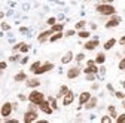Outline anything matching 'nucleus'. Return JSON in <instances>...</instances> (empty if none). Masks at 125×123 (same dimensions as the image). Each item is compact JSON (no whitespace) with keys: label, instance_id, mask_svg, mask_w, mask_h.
<instances>
[{"label":"nucleus","instance_id":"f257e3e1","mask_svg":"<svg viewBox=\"0 0 125 123\" xmlns=\"http://www.w3.org/2000/svg\"><path fill=\"white\" fill-rule=\"evenodd\" d=\"M28 99H30V102H31V104L39 105L42 101H45V97H43V94H42V92L33 90V92H31V94L28 95Z\"/></svg>","mask_w":125,"mask_h":123},{"label":"nucleus","instance_id":"f03ea898","mask_svg":"<svg viewBox=\"0 0 125 123\" xmlns=\"http://www.w3.org/2000/svg\"><path fill=\"white\" fill-rule=\"evenodd\" d=\"M97 10L101 15H113L115 13V8L112 5H98L97 6Z\"/></svg>","mask_w":125,"mask_h":123},{"label":"nucleus","instance_id":"7ed1b4c3","mask_svg":"<svg viewBox=\"0 0 125 123\" xmlns=\"http://www.w3.org/2000/svg\"><path fill=\"white\" fill-rule=\"evenodd\" d=\"M36 119H37V113L33 111V110H30V111H27L24 114V122L25 123H31V122H34Z\"/></svg>","mask_w":125,"mask_h":123},{"label":"nucleus","instance_id":"20e7f679","mask_svg":"<svg viewBox=\"0 0 125 123\" xmlns=\"http://www.w3.org/2000/svg\"><path fill=\"white\" fill-rule=\"evenodd\" d=\"M98 70H97V67H95V62L94 61H88V67L85 68V73L86 74H95Z\"/></svg>","mask_w":125,"mask_h":123},{"label":"nucleus","instance_id":"39448f33","mask_svg":"<svg viewBox=\"0 0 125 123\" xmlns=\"http://www.w3.org/2000/svg\"><path fill=\"white\" fill-rule=\"evenodd\" d=\"M10 113H12V104H10V102L3 104V107H2V116H3V117H8Z\"/></svg>","mask_w":125,"mask_h":123},{"label":"nucleus","instance_id":"423d86ee","mask_svg":"<svg viewBox=\"0 0 125 123\" xmlns=\"http://www.w3.org/2000/svg\"><path fill=\"white\" fill-rule=\"evenodd\" d=\"M39 107H40V110H42L43 113H46V114H51V113H52V108H51V105L48 104V101H42V102L39 104Z\"/></svg>","mask_w":125,"mask_h":123},{"label":"nucleus","instance_id":"0eeeda50","mask_svg":"<svg viewBox=\"0 0 125 123\" xmlns=\"http://www.w3.org/2000/svg\"><path fill=\"white\" fill-rule=\"evenodd\" d=\"M52 67H54V65L48 62V64H45V65H40V67H39V68H37V70H36L34 73H36V74H43V73H46V71L52 70Z\"/></svg>","mask_w":125,"mask_h":123},{"label":"nucleus","instance_id":"6e6552de","mask_svg":"<svg viewBox=\"0 0 125 123\" xmlns=\"http://www.w3.org/2000/svg\"><path fill=\"white\" fill-rule=\"evenodd\" d=\"M79 73H81V70L77 68V67L70 68V70L67 71V77H69V79H74V77H77V76H79Z\"/></svg>","mask_w":125,"mask_h":123},{"label":"nucleus","instance_id":"1a4fd4ad","mask_svg":"<svg viewBox=\"0 0 125 123\" xmlns=\"http://www.w3.org/2000/svg\"><path fill=\"white\" fill-rule=\"evenodd\" d=\"M97 46H98V40H91V42H86L85 43V49L92 51V49H95Z\"/></svg>","mask_w":125,"mask_h":123},{"label":"nucleus","instance_id":"9d476101","mask_svg":"<svg viewBox=\"0 0 125 123\" xmlns=\"http://www.w3.org/2000/svg\"><path fill=\"white\" fill-rule=\"evenodd\" d=\"M72 102H73V94L69 90L67 94L64 95V101H62V104H64V105H69V104H72Z\"/></svg>","mask_w":125,"mask_h":123},{"label":"nucleus","instance_id":"9b49d317","mask_svg":"<svg viewBox=\"0 0 125 123\" xmlns=\"http://www.w3.org/2000/svg\"><path fill=\"white\" fill-rule=\"evenodd\" d=\"M89 98H91V94H89V92H82L81 97H79V102H81V104H85Z\"/></svg>","mask_w":125,"mask_h":123},{"label":"nucleus","instance_id":"f8f14e48","mask_svg":"<svg viewBox=\"0 0 125 123\" xmlns=\"http://www.w3.org/2000/svg\"><path fill=\"white\" fill-rule=\"evenodd\" d=\"M95 104H97V99L95 98H89L86 102H85V107L88 110H91V108H94V107H95Z\"/></svg>","mask_w":125,"mask_h":123},{"label":"nucleus","instance_id":"ddd939ff","mask_svg":"<svg viewBox=\"0 0 125 123\" xmlns=\"http://www.w3.org/2000/svg\"><path fill=\"white\" fill-rule=\"evenodd\" d=\"M115 43H116V40H115V39H110V40H107V42L104 43V49H106V51L112 49L113 46H115Z\"/></svg>","mask_w":125,"mask_h":123},{"label":"nucleus","instance_id":"4468645a","mask_svg":"<svg viewBox=\"0 0 125 123\" xmlns=\"http://www.w3.org/2000/svg\"><path fill=\"white\" fill-rule=\"evenodd\" d=\"M72 58H73V53H72V52H67L64 56H62L61 62H62V64H67V62H70V61H72Z\"/></svg>","mask_w":125,"mask_h":123},{"label":"nucleus","instance_id":"2eb2a0df","mask_svg":"<svg viewBox=\"0 0 125 123\" xmlns=\"http://www.w3.org/2000/svg\"><path fill=\"white\" fill-rule=\"evenodd\" d=\"M118 24H119V18H112L110 21L106 24V27H107V28H112V27H116Z\"/></svg>","mask_w":125,"mask_h":123},{"label":"nucleus","instance_id":"dca6fc26","mask_svg":"<svg viewBox=\"0 0 125 123\" xmlns=\"http://www.w3.org/2000/svg\"><path fill=\"white\" fill-rule=\"evenodd\" d=\"M104 61H106L104 53H98V55H97V58H95V62H97V64H103Z\"/></svg>","mask_w":125,"mask_h":123},{"label":"nucleus","instance_id":"f3484780","mask_svg":"<svg viewBox=\"0 0 125 123\" xmlns=\"http://www.w3.org/2000/svg\"><path fill=\"white\" fill-rule=\"evenodd\" d=\"M51 33H52V30H51V31H45V33H42V34L39 36V42H45V40H46V37H48Z\"/></svg>","mask_w":125,"mask_h":123},{"label":"nucleus","instance_id":"a211bd4d","mask_svg":"<svg viewBox=\"0 0 125 123\" xmlns=\"http://www.w3.org/2000/svg\"><path fill=\"white\" fill-rule=\"evenodd\" d=\"M27 86H28V88H36V86H39V80H36V79L28 80V82H27Z\"/></svg>","mask_w":125,"mask_h":123},{"label":"nucleus","instance_id":"6ab92c4d","mask_svg":"<svg viewBox=\"0 0 125 123\" xmlns=\"http://www.w3.org/2000/svg\"><path fill=\"white\" fill-rule=\"evenodd\" d=\"M52 33H58V31H61V30H62V25L61 24H55V25H52Z\"/></svg>","mask_w":125,"mask_h":123},{"label":"nucleus","instance_id":"aec40b11","mask_svg":"<svg viewBox=\"0 0 125 123\" xmlns=\"http://www.w3.org/2000/svg\"><path fill=\"white\" fill-rule=\"evenodd\" d=\"M61 37H62V34H61V31H58V33H55V34H54L49 40H51V42H57V40H60Z\"/></svg>","mask_w":125,"mask_h":123},{"label":"nucleus","instance_id":"412c9836","mask_svg":"<svg viewBox=\"0 0 125 123\" xmlns=\"http://www.w3.org/2000/svg\"><path fill=\"white\" fill-rule=\"evenodd\" d=\"M15 80H17V82L25 80V74H24V73H20V74H17V76H15Z\"/></svg>","mask_w":125,"mask_h":123},{"label":"nucleus","instance_id":"4be33fe9","mask_svg":"<svg viewBox=\"0 0 125 123\" xmlns=\"http://www.w3.org/2000/svg\"><path fill=\"white\" fill-rule=\"evenodd\" d=\"M67 92H69L67 86H61V90H60V94H58V97H62V95H66Z\"/></svg>","mask_w":125,"mask_h":123},{"label":"nucleus","instance_id":"5701e85b","mask_svg":"<svg viewBox=\"0 0 125 123\" xmlns=\"http://www.w3.org/2000/svg\"><path fill=\"white\" fill-rule=\"evenodd\" d=\"M39 67H40V62H39V61H36V62H34L33 65H31V67H30V70H31V71H33V73H34V71H36V70H37Z\"/></svg>","mask_w":125,"mask_h":123},{"label":"nucleus","instance_id":"b1692460","mask_svg":"<svg viewBox=\"0 0 125 123\" xmlns=\"http://www.w3.org/2000/svg\"><path fill=\"white\" fill-rule=\"evenodd\" d=\"M109 111H110V116H112V117H116V110H115V107H113V105L109 107Z\"/></svg>","mask_w":125,"mask_h":123},{"label":"nucleus","instance_id":"393cba45","mask_svg":"<svg viewBox=\"0 0 125 123\" xmlns=\"http://www.w3.org/2000/svg\"><path fill=\"white\" fill-rule=\"evenodd\" d=\"M79 37L86 39V37H89V33H88V31H81V33H79Z\"/></svg>","mask_w":125,"mask_h":123},{"label":"nucleus","instance_id":"a878e982","mask_svg":"<svg viewBox=\"0 0 125 123\" xmlns=\"http://www.w3.org/2000/svg\"><path fill=\"white\" fill-rule=\"evenodd\" d=\"M116 122H118V123H122V122H125V114H121L119 117H116Z\"/></svg>","mask_w":125,"mask_h":123},{"label":"nucleus","instance_id":"bb28decb","mask_svg":"<svg viewBox=\"0 0 125 123\" xmlns=\"http://www.w3.org/2000/svg\"><path fill=\"white\" fill-rule=\"evenodd\" d=\"M83 25H85V21H79V22L76 24V28H77V30H81V28H83Z\"/></svg>","mask_w":125,"mask_h":123},{"label":"nucleus","instance_id":"cd10ccee","mask_svg":"<svg viewBox=\"0 0 125 123\" xmlns=\"http://www.w3.org/2000/svg\"><path fill=\"white\" fill-rule=\"evenodd\" d=\"M119 70H125V58L119 62Z\"/></svg>","mask_w":125,"mask_h":123},{"label":"nucleus","instance_id":"c85d7f7f","mask_svg":"<svg viewBox=\"0 0 125 123\" xmlns=\"http://www.w3.org/2000/svg\"><path fill=\"white\" fill-rule=\"evenodd\" d=\"M110 120H112V119H110V117H107V116H104V117L101 119L103 123H110Z\"/></svg>","mask_w":125,"mask_h":123},{"label":"nucleus","instance_id":"c756f323","mask_svg":"<svg viewBox=\"0 0 125 123\" xmlns=\"http://www.w3.org/2000/svg\"><path fill=\"white\" fill-rule=\"evenodd\" d=\"M48 24H51V25L55 24V18H49V19H48Z\"/></svg>","mask_w":125,"mask_h":123},{"label":"nucleus","instance_id":"7c9ffc66","mask_svg":"<svg viewBox=\"0 0 125 123\" xmlns=\"http://www.w3.org/2000/svg\"><path fill=\"white\" fill-rule=\"evenodd\" d=\"M51 104H52V108H57V102H55L52 98H51Z\"/></svg>","mask_w":125,"mask_h":123},{"label":"nucleus","instance_id":"2f4dec72","mask_svg":"<svg viewBox=\"0 0 125 123\" xmlns=\"http://www.w3.org/2000/svg\"><path fill=\"white\" fill-rule=\"evenodd\" d=\"M3 68H6V62H0V70H3Z\"/></svg>","mask_w":125,"mask_h":123},{"label":"nucleus","instance_id":"473e14b6","mask_svg":"<svg viewBox=\"0 0 125 123\" xmlns=\"http://www.w3.org/2000/svg\"><path fill=\"white\" fill-rule=\"evenodd\" d=\"M76 59H77V61H82V59H83V55H82V53H81V55H77Z\"/></svg>","mask_w":125,"mask_h":123},{"label":"nucleus","instance_id":"72a5a7b5","mask_svg":"<svg viewBox=\"0 0 125 123\" xmlns=\"http://www.w3.org/2000/svg\"><path fill=\"white\" fill-rule=\"evenodd\" d=\"M116 97L118 98H124V94H122V92H116Z\"/></svg>","mask_w":125,"mask_h":123},{"label":"nucleus","instance_id":"f704fd0d","mask_svg":"<svg viewBox=\"0 0 125 123\" xmlns=\"http://www.w3.org/2000/svg\"><path fill=\"white\" fill-rule=\"evenodd\" d=\"M2 28H3V30H9V25H8V24H3Z\"/></svg>","mask_w":125,"mask_h":123},{"label":"nucleus","instance_id":"c9c22d12","mask_svg":"<svg viewBox=\"0 0 125 123\" xmlns=\"http://www.w3.org/2000/svg\"><path fill=\"white\" fill-rule=\"evenodd\" d=\"M119 43H121V44H125V36H124V37L119 40Z\"/></svg>","mask_w":125,"mask_h":123},{"label":"nucleus","instance_id":"e433bc0d","mask_svg":"<svg viewBox=\"0 0 125 123\" xmlns=\"http://www.w3.org/2000/svg\"><path fill=\"white\" fill-rule=\"evenodd\" d=\"M0 18H3V13H0Z\"/></svg>","mask_w":125,"mask_h":123},{"label":"nucleus","instance_id":"4c0bfd02","mask_svg":"<svg viewBox=\"0 0 125 123\" xmlns=\"http://www.w3.org/2000/svg\"><path fill=\"white\" fill-rule=\"evenodd\" d=\"M124 108H125V102H124Z\"/></svg>","mask_w":125,"mask_h":123},{"label":"nucleus","instance_id":"58836bf2","mask_svg":"<svg viewBox=\"0 0 125 123\" xmlns=\"http://www.w3.org/2000/svg\"><path fill=\"white\" fill-rule=\"evenodd\" d=\"M124 88H125V82H124Z\"/></svg>","mask_w":125,"mask_h":123},{"label":"nucleus","instance_id":"ea45409f","mask_svg":"<svg viewBox=\"0 0 125 123\" xmlns=\"http://www.w3.org/2000/svg\"><path fill=\"white\" fill-rule=\"evenodd\" d=\"M107 2H112V0H107Z\"/></svg>","mask_w":125,"mask_h":123}]
</instances>
